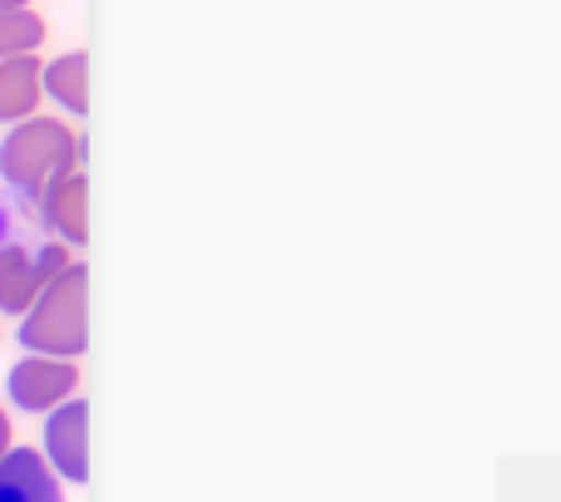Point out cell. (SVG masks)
Here are the masks:
<instances>
[{"mask_svg":"<svg viewBox=\"0 0 561 502\" xmlns=\"http://www.w3.org/2000/svg\"><path fill=\"white\" fill-rule=\"evenodd\" d=\"M39 39H45V25H39L35 10H10V15H0V59L30 55Z\"/></svg>","mask_w":561,"mask_h":502,"instance_id":"10","label":"cell"},{"mask_svg":"<svg viewBox=\"0 0 561 502\" xmlns=\"http://www.w3.org/2000/svg\"><path fill=\"white\" fill-rule=\"evenodd\" d=\"M84 266H65L39 296L35 316L20 326V340L45 355H79L84 350Z\"/></svg>","mask_w":561,"mask_h":502,"instance_id":"2","label":"cell"},{"mask_svg":"<svg viewBox=\"0 0 561 502\" xmlns=\"http://www.w3.org/2000/svg\"><path fill=\"white\" fill-rule=\"evenodd\" d=\"M0 502H59V483L35 448H10L0 458Z\"/></svg>","mask_w":561,"mask_h":502,"instance_id":"4","label":"cell"},{"mask_svg":"<svg viewBox=\"0 0 561 502\" xmlns=\"http://www.w3.org/2000/svg\"><path fill=\"white\" fill-rule=\"evenodd\" d=\"M39 223L55 227L65 242H84V173H65L55 187L45 193V207H39Z\"/></svg>","mask_w":561,"mask_h":502,"instance_id":"7","label":"cell"},{"mask_svg":"<svg viewBox=\"0 0 561 502\" xmlns=\"http://www.w3.org/2000/svg\"><path fill=\"white\" fill-rule=\"evenodd\" d=\"M5 237H10V217L0 213V247H5Z\"/></svg>","mask_w":561,"mask_h":502,"instance_id":"13","label":"cell"},{"mask_svg":"<svg viewBox=\"0 0 561 502\" xmlns=\"http://www.w3.org/2000/svg\"><path fill=\"white\" fill-rule=\"evenodd\" d=\"M10 10H25V0H0V15H10Z\"/></svg>","mask_w":561,"mask_h":502,"instance_id":"11","label":"cell"},{"mask_svg":"<svg viewBox=\"0 0 561 502\" xmlns=\"http://www.w3.org/2000/svg\"><path fill=\"white\" fill-rule=\"evenodd\" d=\"M5 438H10V424H5V414H0V458H5Z\"/></svg>","mask_w":561,"mask_h":502,"instance_id":"12","label":"cell"},{"mask_svg":"<svg viewBox=\"0 0 561 502\" xmlns=\"http://www.w3.org/2000/svg\"><path fill=\"white\" fill-rule=\"evenodd\" d=\"M79 153H84V144H75V134H69L65 124L25 118V124L0 144V178H5L10 193L25 203V213H39L49 187L65 173H75Z\"/></svg>","mask_w":561,"mask_h":502,"instance_id":"1","label":"cell"},{"mask_svg":"<svg viewBox=\"0 0 561 502\" xmlns=\"http://www.w3.org/2000/svg\"><path fill=\"white\" fill-rule=\"evenodd\" d=\"M39 84H45V69L35 55L0 59V124H25L35 114Z\"/></svg>","mask_w":561,"mask_h":502,"instance_id":"6","label":"cell"},{"mask_svg":"<svg viewBox=\"0 0 561 502\" xmlns=\"http://www.w3.org/2000/svg\"><path fill=\"white\" fill-rule=\"evenodd\" d=\"M65 271V251L39 247V256L30 261L20 247H0V310H25L35 290L49 286V276Z\"/></svg>","mask_w":561,"mask_h":502,"instance_id":"3","label":"cell"},{"mask_svg":"<svg viewBox=\"0 0 561 502\" xmlns=\"http://www.w3.org/2000/svg\"><path fill=\"white\" fill-rule=\"evenodd\" d=\"M84 69H89V59L79 55H65V59H55V65L45 69V89L59 99L65 109H75V114H84L89 109V94H84Z\"/></svg>","mask_w":561,"mask_h":502,"instance_id":"9","label":"cell"},{"mask_svg":"<svg viewBox=\"0 0 561 502\" xmlns=\"http://www.w3.org/2000/svg\"><path fill=\"white\" fill-rule=\"evenodd\" d=\"M49 454H55V464H59V474L65 478H75V483H84V474H89V464H84V404H65L55 419H49Z\"/></svg>","mask_w":561,"mask_h":502,"instance_id":"8","label":"cell"},{"mask_svg":"<svg viewBox=\"0 0 561 502\" xmlns=\"http://www.w3.org/2000/svg\"><path fill=\"white\" fill-rule=\"evenodd\" d=\"M69 389H75V365H59V360H25L10 375V395L20 409H49Z\"/></svg>","mask_w":561,"mask_h":502,"instance_id":"5","label":"cell"}]
</instances>
